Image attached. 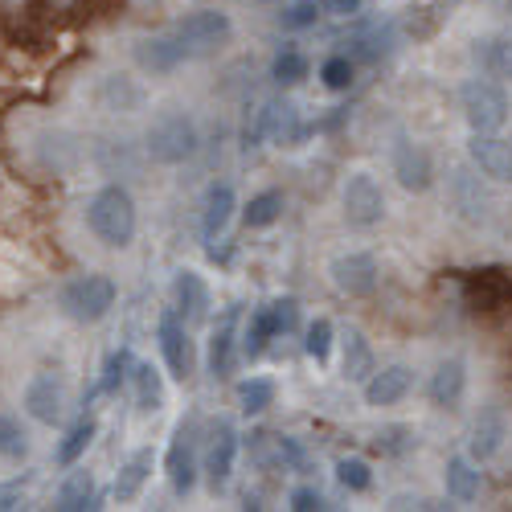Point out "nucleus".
Listing matches in <instances>:
<instances>
[{
	"mask_svg": "<svg viewBox=\"0 0 512 512\" xmlns=\"http://www.w3.org/2000/svg\"><path fill=\"white\" fill-rule=\"evenodd\" d=\"M87 226L111 250L132 246V238H136V201H132V193H127L123 185H103L87 205Z\"/></svg>",
	"mask_w": 512,
	"mask_h": 512,
	"instance_id": "1",
	"label": "nucleus"
},
{
	"mask_svg": "<svg viewBox=\"0 0 512 512\" xmlns=\"http://www.w3.org/2000/svg\"><path fill=\"white\" fill-rule=\"evenodd\" d=\"M197 123L185 111H160L148 127V156L156 164H185L197 156Z\"/></svg>",
	"mask_w": 512,
	"mask_h": 512,
	"instance_id": "2",
	"label": "nucleus"
},
{
	"mask_svg": "<svg viewBox=\"0 0 512 512\" xmlns=\"http://www.w3.org/2000/svg\"><path fill=\"white\" fill-rule=\"evenodd\" d=\"M58 304H62L66 320H74V324H99L115 308V279H107V275H74L70 283H62Z\"/></svg>",
	"mask_w": 512,
	"mask_h": 512,
	"instance_id": "3",
	"label": "nucleus"
},
{
	"mask_svg": "<svg viewBox=\"0 0 512 512\" xmlns=\"http://www.w3.org/2000/svg\"><path fill=\"white\" fill-rule=\"evenodd\" d=\"M459 107L463 119L472 123V132H500L508 123V95L488 78H467L459 91Z\"/></svg>",
	"mask_w": 512,
	"mask_h": 512,
	"instance_id": "4",
	"label": "nucleus"
},
{
	"mask_svg": "<svg viewBox=\"0 0 512 512\" xmlns=\"http://www.w3.org/2000/svg\"><path fill=\"white\" fill-rule=\"evenodd\" d=\"M173 33L189 58H205V54H218L234 37V21H230V13H218V9H197V13L181 17Z\"/></svg>",
	"mask_w": 512,
	"mask_h": 512,
	"instance_id": "5",
	"label": "nucleus"
},
{
	"mask_svg": "<svg viewBox=\"0 0 512 512\" xmlns=\"http://www.w3.org/2000/svg\"><path fill=\"white\" fill-rule=\"evenodd\" d=\"M340 205H345V222L357 230H373L386 218V193H381L377 177L369 173H353L340 189Z\"/></svg>",
	"mask_w": 512,
	"mask_h": 512,
	"instance_id": "6",
	"label": "nucleus"
},
{
	"mask_svg": "<svg viewBox=\"0 0 512 512\" xmlns=\"http://www.w3.org/2000/svg\"><path fill=\"white\" fill-rule=\"evenodd\" d=\"M234 463H238V431L230 418L209 422V435H205V459H201V472L209 480L213 492H222L234 476Z\"/></svg>",
	"mask_w": 512,
	"mask_h": 512,
	"instance_id": "7",
	"label": "nucleus"
},
{
	"mask_svg": "<svg viewBox=\"0 0 512 512\" xmlns=\"http://www.w3.org/2000/svg\"><path fill=\"white\" fill-rule=\"evenodd\" d=\"M328 275H332V287L340 295H349V300H365V295L377 291V259L369 250H345L336 254V259L328 263Z\"/></svg>",
	"mask_w": 512,
	"mask_h": 512,
	"instance_id": "8",
	"label": "nucleus"
},
{
	"mask_svg": "<svg viewBox=\"0 0 512 512\" xmlns=\"http://www.w3.org/2000/svg\"><path fill=\"white\" fill-rule=\"evenodd\" d=\"M21 402H25V414L33 422H41V426L62 422V414H66V381H62V373H50V369L33 373Z\"/></svg>",
	"mask_w": 512,
	"mask_h": 512,
	"instance_id": "9",
	"label": "nucleus"
},
{
	"mask_svg": "<svg viewBox=\"0 0 512 512\" xmlns=\"http://www.w3.org/2000/svg\"><path fill=\"white\" fill-rule=\"evenodd\" d=\"M164 472H168V484L173 492H193L197 484V418H185L177 431H173V443H168V455H164Z\"/></svg>",
	"mask_w": 512,
	"mask_h": 512,
	"instance_id": "10",
	"label": "nucleus"
},
{
	"mask_svg": "<svg viewBox=\"0 0 512 512\" xmlns=\"http://www.w3.org/2000/svg\"><path fill=\"white\" fill-rule=\"evenodd\" d=\"M156 340H160V357L168 365V377L189 381L193 377V340H189V324L177 316V308L160 316Z\"/></svg>",
	"mask_w": 512,
	"mask_h": 512,
	"instance_id": "11",
	"label": "nucleus"
},
{
	"mask_svg": "<svg viewBox=\"0 0 512 512\" xmlns=\"http://www.w3.org/2000/svg\"><path fill=\"white\" fill-rule=\"evenodd\" d=\"M390 168H394V177L406 193H426L435 185V164H431V152H426L422 144L398 136L394 140V152H390Z\"/></svg>",
	"mask_w": 512,
	"mask_h": 512,
	"instance_id": "12",
	"label": "nucleus"
},
{
	"mask_svg": "<svg viewBox=\"0 0 512 512\" xmlns=\"http://www.w3.org/2000/svg\"><path fill=\"white\" fill-rule=\"evenodd\" d=\"M467 152H472V164L484 177H492L500 185H512V140H504L496 132H472Z\"/></svg>",
	"mask_w": 512,
	"mask_h": 512,
	"instance_id": "13",
	"label": "nucleus"
},
{
	"mask_svg": "<svg viewBox=\"0 0 512 512\" xmlns=\"http://www.w3.org/2000/svg\"><path fill=\"white\" fill-rule=\"evenodd\" d=\"M414 386V373L406 365H386L365 377V402L369 406H398Z\"/></svg>",
	"mask_w": 512,
	"mask_h": 512,
	"instance_id": "14",
	"label": "nucleus"
},
{
	"mask_svg": "<svg viewBox=\"0 0 512 512\" xmlns=\"http://www.w3.org/2000/svg\"><path fill=\"white\" fill-rule=\"evenodd\" d=\"M173 304H177V316L185 324L209 320V283L197 271H177V279H173Z\"/></svg>",
	"mask_w": 512,
	"mask_h": 512,
	"instance_id": "15",
	"label": "nucleus"
},
{
	"mask_svg": "<svg viewBox=\"0 0 512 512\" xmlns=\"http://www.w3.org/2000/svg\"><path fill=\"white\" fill-rule=\"evenodd\" d=\"M238 320H242V308H226V316L218 320L209 336V373L213 377H226L230 365H234V345H238Z\"/></svg>",
	"mask_w": 512,
	"mask_h": 512,
	"instance_id": "16",
	"label": "nucleus"
},
{
	"mask_svg": "<svg viewBox=\"0 0 512 512\" xmlns=\"http://www.w3.org/2000/svg\"><path fill=\"white\" fill-rule=\"evenodd\" d=\"M463 390H467V365L459 357L451 361H439V369L431 373V386H426V394H431V402L439 410H451L463 402Z\"/></svg>",
	"mask_w": 512,
	"mask_h": 512,
	"instance_id": "17",
	"label": "nucleus"
},
{
	"mask_svg": "<svg viewBox=\"0 0 512 512\" xmlns=\"http://www.w3.org/2000/svg\"><path fill=\"white\" fill-rule=\"evenodd\" d=\"M185 46L177 41V33H168V37H144L140 46H136V62L152 74H168V70H177L185 62Z\"/></svg>",
	"mask_w": 512,
	"mask_h": 512,
	"instance_id": "18",
	"label": "nucleus"
},
{
	"mask_svg": "<svg viewBox=\"0 0 512 512\" xmlns=\"http://www.w3.org/2000/svg\"><path fill=\"white\" fill-rule=\"evenodd\" d=\"M127 381H132V398H136L140 414H156L164 406V377H160V369L152 361H132Z\"/></svg>",
	"mask_w": 512,
	"mask_h": 512,
	"instance_id": "19",
	"label": "nucleus"
},
{
	"mask_svg": "<svg viewBox=\"0 0 512 512\" xmlns=\"http://www.w3.org/2000/svg\"><path fill=\"white\" fill-rule=\"evenodd\" d=\"M443 484H447V496H451V500L472 504V500L480 496L484 476H480V467L467 459V455H451L447 467H443Z\"/></svg>",
	"mask_w": 512,
	"mask_h": 512,
	"instance_id": "20",
	"label": "nucleus"
},
{
	"mask_svg": "<svg viewBox=\"0 0 512 512\" xmlns=\"http://www.w3.org/2000/svg\"><path fill=\"white\" fill-rule=\"evenodd\" d=\"M234 209H238V201H234V189L230 185H209L205 205H201V234L213 242V238H218L230 226Z\"/></svg>",
	"mask_w": 512,
	"mask_h": 512,
	"instance_id": "21",
	"label": "nucleus"
},
{
	"mask_svg": "<svg viewBox=\"0 0 512 512\" xmlns=\"http://www.w3.org/2000/svg\"><path fill=\"white\" fill-rule=\"evenodd\" d=\"M500 443H504V414H500V406H484L472 426V459H480V463L492 459L500 451Z\"/></svg>",
	"mask_w": 512,
	"mask_h": 512,
	"instance_id": "22",
	"label": "nucleus"
},
{
	"mask_svg": "<svg viewBox=\"0 0 512 512\" xmlns=\"http://www.w3.org/2000/svg\"><path fill=\"white\" fill-rule=\"evenodd\" d=\"M58 508H62V512L95 508V476L87 472V467H74V472L62 480V488H58Z\"/></svg>",
	"mask_w": 512,
	"mask_h": 512,
	"instance_id": "23",
	"label": "nucleus"
},
{
	"mask_svg": "<svg viewBox=\"0 0 512 512\" xmlns=\"http://www.w3.org/2000/svg\"><path fill=\"white\" fill-rule=\"evenodd\" d=\"M152 451L144 447V451H136L132 459H127L123 467H119V476H115V496L119 500H136L140 496V488L148 484V476H152Z\"/></svg>",
	"mask_w": 512,
	"mask_h": 512,
	"instance_id": "24",
	"label": "nucleus"
},
{
	"mask_svg": "<svg viewBox=\"0 0 512 512\" xmlns=\"http://www.w3.org/2000/svg\"><path fill=\"white\" fill-rule=\"evenodd\" d=\"M275 336H279V332H275L271 308H267V304L254 308V316H250V324H246V332H242V353H246V357H263Z\"/></svg>",
	"mask_w": 512,
	"mask_h": 512,
	"instance_id": "25",
	"label": "nucleus"
},
{
	"mask_svg": "<svg viewBox=\"0 0 512 512\" xmlns=\"http://www.w3.org/2000/svg\"><path fill=\"white\" fill-rule=\"evenodd\" d=\"M279 218H283V193H275V189L250 197L246 209H242V222H246L250 230H267V226H275Z\"/></svg>",
	"mask_w": 512,
	"mask_h": 512,
	"instance_id": "26",
	"label": "nucleus"
},
{
	"mask_svg": "<svg viewBox=\"0 0 512 512\" xmlns=\"http://www.w3.org/2000/svg\"><path fill=\"white\" fill-rule=\"evenodd\" d=\"M95 431H99L95 418H78L70 431H66V439L58 443V463H62V467H74L82 455H87V447L95 443Z\"/></svg>",
	"mask_w": 512,
	"mask_h": 512,
	"instance_id": "27",
	"label": "nucleus"
},
{
	"mask_svg": "<svg viewBox=\"0 0 512 512\" xmlns=\"http://www.w3.org/2000/svg\"><path fill=\"white\" fill-rule=\"evenodd\" d=\"M467 291H472V300H476V304L492 308V304L508 300V295H512V283H508L504 271H476L472 279H467Z\"/></svg>",
	"mask_w": 512,
	"mask_h": 512,
	"instance_id": "28",
	"label": "nucleus"
},
{
	"mask_svg": "<svg viewBox=\"0 0 512 512\" xmlns=\"http://www.w3.org/2000/svg\"><path fill=\"white\" fill-rule=\"evenodd\" d=\"M238 410L242 414H263L267 406H275V381L271 377H246L238 381Z\"/></svg>",
	"mask_w": 512,
	"mask_h": 512,
	"instance_id": "29",
	"label": "nucleus"
},
{
	"mask_svg": "<svg viewBox=\"0 0 512 512\" xmlns=\"http://www.w3.org/2000/svg\"><path fill=\"white\" fill-rule=\"evenodd\" d=\"M451 189H455V205H459L463 218L480 222V218H484V205H488V197L480 193V181H476V177H467V173H455Z\"/></svg>",
	"mask_w": 512,
	"mask_h": 512,
	"instance_id": "30",
	"label": "nucleus"
},
{
	"mask_svg": "<svg viewBox=\"0 0 512 512\" xmlns=\"http://www.w3.org/2000/svg\"><path fill=\"white\" fill-rule=\"evenodd\" d=\"M373 369H377V365H373L369 340H365L361 332H349V340H345V377H349V381H365Z\"/></svg>",
	"mask_w": 512,
	"mask_h": 512,
	"instance_id": "31",
	"label": "nucleus"
},
{
	"mask_svg": "<svg viewBox=\"0 0 512 512\" xmlns=\"http://www.w3.org/2000/svg\"><path fill=\"white\" fill-rule=\"evenodd\" d=\"M414 447H418L414 426H402V422L381 426V431L373 435V451H377V455H406V451H414Z\"/></svg>",
	"mask_w": 512,
	"mask_h": 512,
	"instance_id": "32",
	"label": "nucleus"
},
{
	"mask_svg": "<svg viewBox=\"0 0 512 512\" xmlns=\"http://www.w3.org/2000/svg\"><path fill=\"white\" fill-rule=\"evenodd\" d=\"M271 78L279 82V87H295V82L308 78V58L300 50H279L275 62H271Z\"/></svg>",
	"mask_w": 512,
	"mask_h": 512,
	"instance_id": "33",
	"label": "nucleus"
},
{
	"mask_svg": "<svg viewBox=\"0 0 512 512\" xmlns=\"http://www.w3.org/2000/svg\"><path fill=\"white\" fill-rule=\"evenodd\" d=\"M480 54H484V66L496 78H508L512 82V37H488L484 46H480Z\"/></svg>",
	"mask_w": 512,
	"mask_h": 512,
	"instance_id": "34",
	"label": "nucleus"
},
{
	"mask_svg": "<svg viewBox=\"0 0 512 512\" xmlns=\"http://www.w3.org/2000/svg\"><path fill=\"white\" fill-rule=\"evenodd\" d=\"M25 455H29V439L21 422L13 414H0V459H25Z\"/></svg>",
	"mask_w": 512,
	"mask_h": 512,
	"instance_id": "35",
	"label": "nucleus"
},
{
	"mask_svg": "<svg viewBox=\"0 0 512 512\" xmlns=\"http://www.w3.org/2000/svg\"><path fill=\"white\" fill-rule=\"evenodd\" d=\"M336 480H340V488H349V492H369L373 472H369L365 459L349 455V459H336Z\"/></svg>",
	"mask_w": 512,
	"mask_h": 512,
	"instance_id": "36",
	"label": "nucleus"
},
{
	"mask_svg": "<svg viewBox=\"0 0 512 512\" xmlns=\"http://www.w3.org/2000/svg\"><path fill=\"white\" fill-rule=\"evenodd\" d=\"M127 373H132V353L127 349H119V353H111L107 357V365H103V381H99V394H115L123 381H127Z\"/></svg>",
	"mask_w": 512,
	"mask_h": 512,
	"instance_id": "37",
	"label": "nucleus"
},
{
	"mask_svg": "<svg viewBox=\"0 0 512 512\" xmlns=\"http://www.w3.org/2000/svg\"><path fill=\"white\" fill-rule=\"evenodd\" d=\"M304 349H308V357H312V361H328V357H332V324H328L324 316L308 324V340H304Z\"/></svg>",
	"mask_w": 512,
	"mask_h": 512,
	"instance_id": "38",
	"label": "nucleus"
},
{
	"mask_svg": "<svg viewBox=\"0 0 512 512\" xmlns=\"http://www.w3.org/2000/svg\"><path fill=\"white\" fill-rule=\"evenodd\" d=\"M320 82L328 91H349L353 87V62L349 58H328L320 66Z\"/></svg>",
	"mask_w": 512,
	"mask_h": 512,
	"instance_id": "39",
	"label": "nucleus"
},
{
	"mask_svg": "<svg viewBox=\"0 0 512 512\" xmlns=\"http://www.w3.org/2000/svg\"><path fill=\"white\" fill-rule=\"evenodd\" d=\"M271 320H275V332H291L295 320H300V304L291 300V295H283V300H271Z\"/></svg>",
	"mask_w": 512,
	"mask_h": 512,
	"instance_id": "40",
	"label": "nucleus"
},
{
	"mask_svg": "<svg viewBox=\"0 0 512 512\" xmlns=\"http://www.w3.org/2000/svg\"><path fill=\"white\" fill-rule=\"evenodd\" d=\"M316 17H320L316 0H295V5L283 13V25L287 29H304V25H316Z\"/></svg>",
	"mask_w": 512,
	"mask_h": 512,
	"instance_id": "41",
	"label": "nucleus"
},
{
	"mask_svg": "<svg viewBox=\"0 0 512 512\" xmlns=\"http://www.w3.org/2000/svg\"><path fill=\"white\" fill-rule=\"evenodd\" d=\"M279 459L287 463V467H295V472H308V451L300 447V443H295V439H279Z\"/></svg>",
	"mask_w": 512,
	"mask_h": 512,
	"instance_id": "42",
	"label": "nucleus"
},
{
	"mask_svg": "<svg viewBox=\"0 0 512 512\" xmlns=\"http://www.w3.org/2000/svg\"><path fill=\"white\" fill-rule=\"evenodd\" d=\"M291 508L295 512H316V508H324V496L316 488H295L291 492Z\"/></svg>",
	"mask_w": 512,
	"mask_h": 512,
	"instance_id": "43",
	"label": "nucleus"
},
{
	"mask_svg": "<svg viewBox=\"0 0 512 512\" xmlns=\"http://www.w3.org/2000/svg\"><path fill=\"white\" fill-rule=\"evenodd\" d=\"M320 9L328 17H357L365 9V0H320Z\"/></svg>",
	"mask_w": 512,
	"mask_h": 512,
	"instance_id": "44",
	"label": "nucleus"
},
{
	"mask_svg": "<svg viewBox=\"0 0 512 512\" xmlns=\"http://www.w3.org/2000/svg\"><path fill=\"white\" fill-rule=\"evenodd\" d=\"M9 508H21V484L0 488V512H9Z\"/></svg>",
	"mask_w": 512,
	"mask_h": 512,
	"instance_id": "45",
	"label": "nucleus"
},
{
	"mask_svg": "<svg viewBox=\"0 0 512 512\" xmlns=\"http://www.w3.org/2000/svg\"><path fill=\"white\" fill-rule=\"evenodd\" d=\"M508 13H512V0H508Z\"/></svg>",
	"mask_w": 512,
	"mask_h": 512,
	"instance_id": "46",
	"label": "nucleus"
}]
</instances>
